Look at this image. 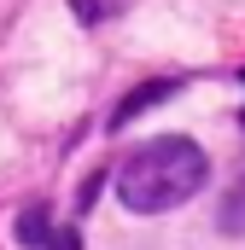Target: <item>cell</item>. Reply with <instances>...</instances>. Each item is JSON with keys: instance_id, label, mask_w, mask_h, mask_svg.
I'll return each instance as SVG.
<instances>
[{"instance_id": "cell-1", "label": "cell", "mask_w": 245, "mask_h": 250, "mask_svg": "<svg viewBox=\"0 0 245 250\" xmlns=\"http://www.w3.org/2000/svg\"><path fill=\"white\" fill-rule=\"evenodd\" d=\"M204 181H210V157H204L193 140H181V134L146 140V146L117 169V192H122V204H128L134 215H164V209L187 204Z\"/></svg>"}, {"instance_id": "cell-2", "label": "cell", "mask_w": 245, "mask_h": 250, "mask_svg": "<svg viewBox=\"0 0 245 250\" xmlns=\"http://www.w3.org/2000/svg\"><path fill=\"white\" fill-rule=\"evenodd\" d=\"M170 93H175V82H152V87H134V93L122 99L117 111H111V128H122V123H134V117H140L146 105H158V99H170Z\"/></svg>"}, {"instance_id": "cell-3", "label": "cell", "mask_w": 245, "mask_h": 250, "mask_svg": "<svg viewBox=\"0 0 245 250\" xmlns=\"http://www.w3.org/2000/svg\"><path fill=\"white\" fill-rule=\"evenodd\" d=\"M18 239H24L29 250H47V239H53V233H47V209H41V204H29V209L18 215Z\"/></svg>"}, {"instance_id": "cell-4", "label": "cell", "mask_w": 245, "mask_h": 250, "mask_svg": "<svg viewBox=\"0 0 245 250\" xmlns=\"http://www.w3.org/2000/svg\"><path fill=\"white\" fill-rule=\"evenodd\" d=\"M222 227L228 233H245V187L228 192V209H222Z\"/></svg>"}, {"instance_id": "cell-5", "label": "cell", "mask_w": 245, "mask_h": 250, "mask_svg": "<svg viewBox=\"0 0 245 250\" xmlns=\"http://www.w3.org/2000/svg\"><path fill=\"white\" fill-rule=\"evenodd\" d=\"M47 250H76V233H70V227H64L59 239H47Z\"/></svg>"}, {"instance_id": "cell-6", "label": "cell", "mask_w": 245, "mask_h": 250, "mask_svg": "<svg viewBox=\"0 0 245 250\" xmlns=\"http://www.w3.org/2000/svg\"><path fill=\"white\" fill-rule=\"evenodd\" d=\"M70 6L82 12V23H94V18H99V12H94V0H70Z\"/></svg>"}]
</instances>
